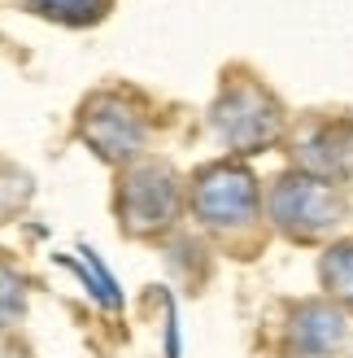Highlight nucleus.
<instances>
[{
	"instance_id": "7",
	"label": "nucleus",
	"mask_w": 353,
	"mask_h": 358,
	"mask_svg": "<svg viewBox=\"0 0 353 358\" xmlns=\"http://www.w3.org/2000/svg\"><path fill=\"white\" fill-rule=\"evenodd\" d=\"M323 280H327L340 297L353 301V245H336V249H331L327 262H323Z\"/></svg>"
},
{
	"instance_id": "3",
	"label": "nucleus",
	"mask_w": 353,
	"mask_h": 358,
	"mask_svg": "<svg viewBox=\"0 0 353 358\" xmlns=\"http://www.w3.org/2000/svg\"><path fill=\"white\" fill-rule=\"evenodd\" d=\"M197 210L214 227H240L257 210V188L253 175L240 166H214L197 179Z\"/></svg>"
},
{
	"instance_id": "1",
	"label": "nucleus",
	"mask_w": 353,
	"mask_h": 358,
	"mask_svg": "<svg viewBox=\"0 0 353 358\" xmlns=\"http://www.w3.org/2000/svg\"><path fill=\"white\" fill-rule=\"evenodd\" d=\"M271 214L284 231L310 241V236H319V231L340 223L345 201L319 175H288V179H279V188L271 196Z\"/></svg>"
},
{
	"instance_id": "4",
	"label": "nucleus",
	"mask_w": 353,
	"mask_h": 358,
	"mask_svg": "<svg viewBox=\"0 0 353 358\" xmlns=\"http://www.w3.org/2000/svg\"><path fill=\"white\" fill-rule=\"evenodd\" d=\"M174 201H179V192H174V179L166 166H144L127 179V219L135 227H166L170 214H174Z\"/></svg>"
},
{
	"instance_id": "5",
	"label": "nucleus",
	"mask_w": 353,
	"mask_h": 358,
	"mask_svg": "<svg viewBox=\"0 0 353 358\" xmlns=\"http://www.w3.org/2000/svg\"><path fill=\"white\" fill-rule=\"evenodd\" d=\"M83 131L92 136V145H96L105 157H127V153H135L140 136H144L140 118L127 114V110H118L114 101H96L92 114L83 118Z\"/></svg>"
},
{
	"instance_id": "6",
	"label": "nucleus",
	"mask_w": 353,
	"mask_h": 358,
	"mask_svg": "<svg viewBox=\"0 0 353 358\" xmlns=\"http://www.w3.org/2000/svg\"><path fill=\"white\" fill-rule=\"evenodd\" d=\"M301 162L314 175H340L353 162V140L336 127V122H319L301 136Z\"/></svg>"
},
{
	"instance_id": "2",
	"label": "nucleus",
	"mask_w": 353,
	"mask_h": 358,
	"mask_svg": "<svg viewBox=\"0 0 353 358\" xmlns=\"http://www.w3.org/2000/svg\"><path fill=\"white\" fill-rule=\"evenodd\" d=\"M279 105L266 87L257 83H244V87H232L218 105V131L223 140H232L236 149H257V145H271L279 136Z\"/></svg>"
},
{
	"instance_id": "8",
	"label": "nucleus",
	"mask_w": 353,
	"mask_h": 358,
	"mask_svg": "<svg viewBox=\"0 0 353 358\" xmlns=\"http://www.w3.org/2000/svg\"><path fill=\"white\" fill-rule=\"evenodd\" d=\"M40 13H52V17H66V22H83V17H96L105 0H31Z\"/></svg>"
}]
</instances>
